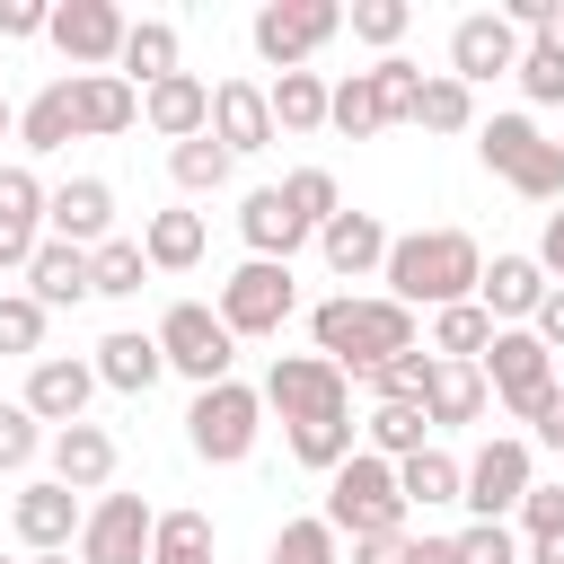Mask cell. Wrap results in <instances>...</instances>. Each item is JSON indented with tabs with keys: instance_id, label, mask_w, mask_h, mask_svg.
I'll list each match as a JSON object with an SVG mask.
<instances>
[{
	"instance_id": "cell-1",
	"label": "cell",
	"mask_w": 564,
	"mask_h": 564,
	"mask_svg": "<svg viewBox=\"0 0 564 564\" xmlns=\"http://www.w3.org/2000/svg\"><path fill=\"white\" fill-rule=\"evenodd\" d=\"M414 344H423V317L397 308L388 291H326V300L308 308V352H326L352 388H361L379 361L414 352Z\"/></svg>"
},
{
	"instance_id": "cell-2",
	"label": "cell",
	"mask_w": 564,
	"mask_h": 564,
	"mask_svg": "<svg viewBox=\"0 0 564 564\" xmlns=\"http://www.w3.org/2000/svg\"><path fill=\"white\" fill-rule=\"evenodd\" d=\"M388 300L397 308H414V317H441V308H458V300H476V282H485V247H476V229H397V247H388Z\"/></svg>"
},
{
	"instance_id": "cell-3",
	"label": "cell",
	"mask_w": 564,
	"mask_h": 564,
	"mask_svg": "<svg viewBox=\"0 0 564 564\" xmlns=\"http://www.w3.org/2000/svg\"><path fill=\"white\" fill-rule=\"evenodd\" d=\"M326 529L344 538V546H361V538H405V494H397V467L388 458H370V449H352L335 476H326Z\"/></svg>"
},
{
	"instance_id": "cell-4",
	"label": "cell",
	"mask_w": 564,
	"mask_h": 564,
	"mask_svg": "<svg viewBox=\"0 0 564 564\" xmlns=\"http://www.w3.org/2000/svg\"><path fill=\"white\" fill-rule=\"evenodd\" d=\"M256 441H264V388H247V379L194 388V405H185V449H194L203 467H247Z\"/></svg>"
},
{
	"instance_id": "cell-5",
	"label": "cell",
	"mask_w": 564,
	"mask_h": 564,
	"mask_svg": "<svg viewBox=\"0 0 564 564\" xmlns=\"http://www.w3.org/2000/svg\"><path fill=\"white\" fill-rule=\"evenodd\" d=\"M476 159H485L511 194L564 203V141H546L538 115H485V123H476Z\"/></svg>"
},
{
	"instance_id": "cell-6",
	"label": "cell",
	"mask_w": 564,
	"mask_h": 564,
	"mask_svg": "<svg viewBox=\"0 0 564 564\" xmlns=\"http://www.w3.org/2000/svg\"><path fill=\"white\" fill-rule=\"evenodd\" d=\"M212 308H220V326H229L238 344H264V335H282V326L300 317V273H291V264H264V256H238V264L220 273Z\"/></svg>"
},
{
	"instance_id": "cell-7",
	"label": "cell",
	"mask_w": 564,
	"mask_h": 564,
	"mask_svg": "<svg viewBox=\"0 0 564 564\" xmlns=\"http://www.w3.org/2000/svg\"><path fill=\"white\" fill-rule=\"evenodd\" d=\"M150 335H159V352H167V370H176V379H194V388L238 379V335L220 326V308H212V300H167Z\"/></svg>"
},
{
	"instance_id": "cell-8",
	"label": "cell",
	"mask_w": 564,
	"mask_h": 564,
	"mask_svg": "<svg viewBox=\"0 0 564 564\" xmlns=\"http://www.w3.org/2000/svg\"><path fill=\"white\" fill-rule=\"evenodd\" d=\"M344 35V9L335 0H264L256 18H247V44H256V62L282 79V70H308L326 44Z\"/></svg>"
},
{
	"instance_id": "cell-9",
	"label": "cell",
	"mask_w": 564,
	"mask_h": 564,
	"mask_svg": "<svg viewBox=\"0 0 564 564\" xmlns=\"http://www.w3.org/2000/svg\"><path fill=\"white\" fill-rule=\"evenodd\" d=\"M529 485H538V441H529V432H485V441L467 449V494H458V511H467V520H511V511L529 502Z\"/></svg>"
},
{
	"instance_id": "cell-10",
	"label": "cell",
	"mask_w": 564,
	"mask_h": 564,
	"mask_svg": "<svg viewBox=\"0 0 564 564\" xmlns=\"http://www.w3.org/2000/svg\"><path fill=\"white\" fill-rule=\"evenodd\" d=\"M264 414H282V432L291 423H335V414H352V379L326 352H273L264 361Z\"/></svg>"
},
{
	"instance_id": "cell-11",
	"label": "cell",
	"mask_w": 564,
	"mask_h": 564,
	"mask_svg": "<svg viewBox=\"0 0 564 564\" xmlns=\"http://www.w3.org/2000/svg\"><path fill=\"white\" fill-rule=\"evenodd\" d=\"M476 370H485V388H494V405H502L511 423H529V414L564 388V379H555V352H546L529 326H494V352H485Z\"/></svg>"
},
{
	"instance_id": "cell-12",
	"label": "cell",
	"mask_w": 564,
	"mask_h": 564,
	"mask_svg": "<svg viewBox=\"0 0 564 564\" xmlns=\"http://www.w3.org/2000/svg\"><path fill=\"white\" fill-rule=\"evenodd\" d=\"M79 520H88V494H70V485H53V476H26V485L9 494V529H18L26 555H70V546H79Z\"/></svg>"
},
{
	"instance_id": "cell-13",
	"label": "cell",
	"mask_w": 564,
	"mask_h": 564,
	"mask_svg": "<svg viewBox=\"0 0 564 564\" xmlns=\"http://www.w3.org/2000/svg\"><path fill=\"white\" fill-rule=\"evenodd\" d=\"M150 538H159V511L141 494H97L88 520H79V564H150Z\"/></svg>"
},
{
	"instance_id": "cell-14",
	"label": "cell",
	"mask_w": 564,
	"mask_h": 564,
	"mask_svg": "<svg viewBox=\"0 0 564 564\" xmlns=\"http://www.w3.org/2000/svg\"><path fill=\"white\" fill-rule=\"evenodd\" d=\"M520 53H529V35H520L502 9H467V18L449 26V79H467V88L511 79V70H520Z\"/></svg>"
},
{
	"instance_id": "cell-15",
	"label": "cell",
	"mask_w": 564,
	"mask_h": 564,
	"mask_svg": "<svg viewBox=\"0 0 564 564\" xmlns=\"http://www.w3.org/2000/svg\"><path fill=\"white\" fill-rule=\"evenodd\" d=\"M88 397H97V361H88V352H44V361H26V388H18V405H26L44 432H62V423H88Z\"/></svg>"
},
{
	"instance_id": "cell-16",
	"label": "cell",
	"mask_w": 564,
	"mask_h": 564,
	"mask_svg": "<svg viewBox=\"0 0 564 564\" xmlns=\"http://www.w3.org/2000/svg\"><path fill=\"white\" fill-rule=\"evenodd\" d=\"M44 203H53V185L26 159H0V273H18V282L44 247Z\"/></svg>"
},
{
	"instance_id": "cell-17",
	"label": "cell",
	"mask_w": 564,
	"mask_h": 564,
	"mask_svg": "<svg viewBox=\"0 0 564 564\" xmlns=\"http://www.w3.org/2000/svg\"><path fill=\"white\" fill-rule=\"evenodd\" d=\"M123 35H132V18L115 0H62L53 9V53L70 70H115L123 62Z\"/></svg>"
},
{
	"instance_id": "cell-18",
	"label": "cell",
	"mask_w": 564,
	"mask_h": 564,
	"mask_svg": "<svg viewBox=\"0 0 564 564\" xmlns=\"http://www.w3.org/2000/svg\"><path fill=\"white\" fill-rule=\"evenodd\" d=\"M115 467H123V449H115V432L106 423H62L53 441H44V476L53 485H70V494H115Z\"/></svg>"
},
{
	"instance_id": "cell-19",
	"label": "cell",
	"mask_w": 564,
	"mask_h": 564,
	"mask_svg": "<svg viewBox=\"0 0 564 564\" xmlns=\"http://www.w3.org/2000/svg\"><path fill=\"white\" fill-rule=\"evenodd\" d=\"M212 141H220L229 159H256V150H273V141H282L264 79H212Z\"/></svg>"
},
{
	"instance_id": "cell-20",
	"label": "cell",
	"mask_w": 564,
	"mask_h": 564,
	"mask_svg": "<svg viewBox=\"0 0 564 564\" xmlns=\"http://www.w3.org/2000/svg\"><path fill=\"white\" fill-rule=\"evenodd\" d=\"M388 247H397V229H388L379 212H352V203L317 229V264H326L335 282H370V273H388Z\"/></svg>"
},
{
	"instance_id": "cell-21",
	"label": "cell",
	"mask_w": 564,
	"mask_h": 564,
	"mask_svg": "<svg viewBox=\"0 0 564 564\" xmlns=\"http://www.w3.org/2000/svg\"><path fill=\"white\" fill-rule=\"evenodd\" d=\"M546 291H555V282H546V264H538V256L494 247V256H485V282H476V308H485L494 326H529V317L546 308Z\"/></svg>"
},
{
	"instance_id": "cell-22",
	"label": "cell",
	"mask_w": 564,
	"mask_h": 564,
	"mask_svg": "<svg viewBox=\"0 0 564 564\" xmlns=\"http://www.w3.org/2000/svg\"><path fill=\"white\" fill-rule=\"evenodd\" d=\"M44 238H62V247H106V238H123V229H115V185H106V176H62L53 203H44Z\"/></svg>"
},
{
	"instance_id": "cell-23",
	"label": "cell",
	"mask_w": 564,
	"mask_h": 564,
	"mask_svg": "<svg viewBox=\"0 0 564 564\" xmlns=\"http://www.w3.org/2000/svg\"><path fill=\"white\" fill-rule=\"evenodd\" d=\"M141 123L176 150V141H203L212 132V79L203 70H176V79H159V88H141Z\"/></svg>"
},
{
	"instance_id": "cell-24",
	"label": "cell",
	"mask_w": 564,
	"mask_h": 564,
	"mask_svg": "<svg viewBox=\"0 0 564 564\" xmlns=\"http://www.w3.org/2000/svg\"><path fill=\"white\" fill-rule=\"evenodd\" d=\"M238 238H247V256H264V264H291L300 247H317V238L300 229V212L282 203V185H247V194H238Z\"/></svg>"
},
{
	"instance_id": "cell-25",
	"label": "cell",
	"mask_w": 564,
	"mask_h": 564,
	"mask_svg": "<svg viewBox=\"0 0 564 564\" xmlns=\"http://www.w3.org/2000/svg\"><path fill=\"white\" fill-rule=\"evenodd\" d=\"M97 388H115V397H150L159 379H167V352H159V335L150 326H115V335H97Z\"/></svg>"
},
{
	"instance_id": "cell-26",
	"label": "cell",
	"mask_w": 564,
	"mask_h": 564,
	"mask_svg": "<svg viewBox=\"0 0 564 564\" xmlns=\"http://www.w3.org/2000/svg\"><path fill=\"white\" fill-rule=\"evenodd\" d=\"M79 141V97H70V70L62 79H44L26 106H18V159L35 167V159H53V150H70Z\"/></svg>"
},
{
	"instance_id": "cell-27",
	"label": "cell",
	"mask_w": 564,
	"mask_h": 564,
	"mask_svg": "<svg viewBox=\"0 0 564 564\" xmlns=\"http://www.w3.org/2000/svg\"><path fill=\"white\" fill-rule=\"evenodd\" d=\"M70 97H79V141H115L141 123V88L123 70H70Z\"/></svg>"
},
{
	"instance_id": "cell-28",
	"label": "cell",
	"mask_w": 564,
	"mask_h": 564,
	"mask_svg": "<svg viewBox=\"0 0 564 564\" xmlns=\"http://www.w3.org/2000/svg\"><path fill=\"white\" fill-rule=\"evenodd\" d=\"M203 247H212V220L185 212V203H167V212L141 220V256H150V273H194Z\"/></svg>"
},
{
	"instance_id": "cell-29",
	"label": "cell",
	"mask_w": 564,
	"mask_h": 564,
	"mask_svg": "<svg viewBox=\"0 0 564 564\" xmlns=\"http://www.w3.org/2000/svg\"><path fill=\"white\" fill-rule=\"evenodd\" d=\"M26 291H35L44 308H79V300H97V256H88V247L44 238V247H35V264H26Z\"/></svg>"
},
{
	"instance_id": "cell-30",
	"label": "cell",
	"mask_w": 564,
	"mask_h": 564,
	"mask_svg": "<svg viewBox=\"0 0 564 564\" xmlns=\"http://www.w3.org/2000/svg\"><path fill=\"white\" fill-rule=\"evenodd\" d=\"M132 88H159V79H176L185 70V35H176V18H132V35H123V62H115Z\"/></svg>"
},
{
	"instance_id": "cell-31",
	"label": "cell",
	"mask_w": 564,
	"mask_h": 564,
	"mask_svg": "<svg viewBox=\"0 0 564 564\" xmlns=\"http://www.w3.org/2000/svg\"><path fill=\"white\" fill-rule=\"evenodd\" d=\"M485 405H494V388H485V370H476V361H441V370H432V388H423V414H432V432L485 423Z\"/></svg>"
},
{
	"instance_id": "cell-32",
	"label": "cell",
	"mask_w": 564,
	"mask_h": 564,
	"mask_svg": "<svg viewBox=\"0 0 564 564\" xmlns=\"http://www.w3.org/2000/svg\"><path fill=\"white\" fill-rule=\"evenodd\" d=\"M397 494H405V511H449L458 494H467V458L458 449H414L405 467H397Z\"/></svg>"
},
{
	"instance_id": "cell-33",
	"label": "cell",
	"mask_w": 564,
	"mask_h": 564,
	"mask_svg": "<svg viewBox=\"0 0 564 564\" xmlns=\"http://www.w3.org/2000/svg\"><path fill=\"white\" fill-rule=\"evenodd\" d=\"M264 97H273L282 132H326V115H335V79L326 70H282V79H264Z\"/></svg>"
},
{
	"instance_id": "cell-34",
	"label": "cell",
	"mask_w": 564,
	"mask_h": 564,
	"mask_svg": "<svg viewBox=\"0 0 564 564\" xmlns=\"http://www.w3.org/2000/svg\"><path fill=\"white\" fill-rule=\"evenodd\" d=\"M361 449L388 458V467H405L414 449H432V414L423 405H370L361 414Z\"/></svg>"
},
{
	"instance_id": "cell-35",
	"label": "cell",
	"mask_w": 564,
	"mask_h": 564,
	"mask_svg": "<svg viewBox=\"0 0 564 564\" xmlns=\"http://www.w3.org/2000/svg\"><path fill=\"white\" fill-rule=\"evenodd\" d=\"M150 564H220V529L212 511H159V538H150Z\"/></svg>"
},
{
	"instance_id": "cell-36",
	"label": "cell",
	"mask_w": 564,
	"mask_h": 564,
	"mask_svg": "<svg viewBox=\"0 0 564 564\" xmlns=\"http://www.w3.org/2000/svg\"><path fill=\"white\" fill-rule=\"evenodd\" d=\"M414 123H423V132H467V141H476V123H485V115H476V88H467V79H449V70H423Z\"/></svg>"
},
{
	"instance_id": "cell-37",
	"label": "cell",
	"mask_w": 564,
	"mask_h": 564,
	"mask_svg": "<svg viewBox=\"0 0 564 564\" xmlns=\"http://www.w3.org/2000/svg\"><path fill=\"white\" fill-rule=\"evenodd\" d=\"M326 132H344V141L388 132V97H379V79H370V70H344V79H335V115H326Z\"/></svg>"
},
{
	"instance_id": "cell-38",
	"label": "cell",
	"mask_w": 564,
	"mask_h": 564,
	"mask_svg": "<svg viewBox=\"0 0 564 564\" xmlns=\"http://www.w3.org/2000/svg\"><path fill=\"white\" fill-rule=\"evenodd\" d=\"M282 441H291V458H300L308 476H335V467L361 449V423H352V414H335V423H291Z\"/></svg>"
},
{
	"instance_id": "cell-39",
	"label": "cell",
	"mask_w": 564,
	"mask_h": 564,
	"mask_svg": "<svg viewBox=\"0 0 564 564\" xmlns=\"http://www.w3.org/2000/svg\"><path fill=\"white\" fill-rule=\"evenodd\" d=\"M264 564H344V538L326 529V511H291L264 546Z\"/></svg>"
},
{
	"instance_id": "cell-40",
	"label": "cell",
	"mask_w": 564,
	"mask_h": 564,
	"mask_svg": "<svg viewBox=\"0 0 564 564\" xmlns=\"http://www.w3.org/2000/svg\"><path fill=\"white\" fill-rule=\"evenodd\" d=\"M167 176H176V194H194V203H203V194H220V185L238 176V159L203 132V141H176V150H167Z\"/></svg>"
},
{
	"instance_id": "cell-41",
	"label": "cell",
	"mask_w": 564,
	"mask_h": 564,
	"mask_svg": "<svg viewBox=\"0 0 564 564\" xmlns=\"http://www.w3.org/2000/svg\"><path fill=\"white\" fill-rule=\"evenodd\" d=\"M423 344H432L441 361H485V352H494V317H485L476 300H458V308H441V317H432V335H423Z\"/></svg>"
},
{
	"instance_id": "cell-42",
	"label": "cell",
	"mask_w": 564,
	"mask_h": 564,
	"mask_svg": "<svg viewBox=\"0 0 564 564\" xmlns=\"http://www.w3.org/2000/svg\"><path fill=\"white\" fill-rule=\"evenodd\" d=\"M432 370H441V352L432 344H414V352H397V361H379L361 388H370V405H423V388H432Z\"/></svg>"
},
{
	"instance_id": "cell-43",
	"label": "cell",
	"mask_w": 564,
	"mask_h": 564,
	"mask_svg": "<svg viewBox=\"0 0 564 564\" xmlns=\"http://www.w3.org/2000/svg\"><path fill=\"white\" fill-rule=\"evenodd\" d=\"M282 203H291V212H300V229L317 238V229L344 212V185H335V167H291V176H282Z\"/></svg>"
},
{
	"instance_id": "cell-44",
	"label": "cell",
	"mask_w": 564,
	"mask_h": 564,
	"mask_svg": "<svg viewBox=\"0 0 564 564\" xmlns=\"http://www.w3.org/2000/svg\"><path fill=\"white\" fill-rule=\"evenodd\" d=\"M44 326H53V308H44L35 291H0V352L44 361Z\"/></svg>"
},
{
	"instance_id": "cell-45",
	"label": "cell",
	"mask_w": 564,
	"mask_h": 564,
	"mask_svg": "<svg viewBox=\"0 0 564 564\" xmlns=\"http://www.w3.org/2000/svg\"><path fill=\"white\" fill-rule=\"evenodd\" d=\"M44 441H53V432H44L18 397H0V476H18V485H26V476H35V458H44Z\"/></svg>"
},
{
	"instance_id": "cell-46",
	"label": "cell",
	"mask_w": 564,
	"mask_h": 564,
	"mask_svg": "<svg viewBox=\"0 0 564 564\" xmlns=\"http://www.w3.org/2000/svg\"><path fill=\"white\" fill-rule=\"evenodd\" d=\"M88 256H97V300H141V282H150L141 238H106V247H88Z\"/></svg>"
},
{
	"instance_id": "cell-47",
	"label": "cell",
	"mask_w": 564,
	"mask_h": 564,
	"mask_svg": "<svg viewBox=\"0 0 564 564\" xmlns=\"http://www.w3.org/2000/svg\"><path fill=\"white\" fill-rule=\"evenodd\" d=\"M344 26H352L361 44H379V62H388V53L405 44V26H414V9H405V0H352V9H344Z\"/></svg>"
},
{
	"instance_id": "cell-48",
	"label": "cell",
	"mask_w": 564,
	"mask_h": 564,
	"mask_svg": "<svg viewBox=\"0 0 564 564\" xmlns=\"http://www.w3.org/2000/svg\"><path fill=\"white\" fill-rule=\"evenodd\" d=\"M449 546H458V564H529V546H520L511 520H467Z\"/></svg>"
},
{
	"instance_id": "cell-49",
	"label": "cell",
	"mask_w": 564,
	"mask_h": 564,
	"mask_svg": "<svg viewBox=\"0 0 564 564\" xmlns=\"http://www.w3.org/2000/svg\"><path fill=\"white\" fill-rule=\"evenodd\" d=\"M511 79H520V97H529V106H564V53H555L546 35L520 53V70H511Z\"/></svg>"
},
{
	"instance_id": "cell-50",
	"label": "cell",
	"mask_w": 564,
	"mask_h": 564,
	"mask_svg": "<svg viewBox=\"0 0 564 564\" xmlns=\"http://www.w3.org/2000/svg\"><path fill=\"white\" fill-rule=\"evenodd\" d=\"M370 79H379V97H388V123H414V97H423V70H414L405 53H388V62H370Z\"/></svg>"
},
{
	"instance_id": "cell-51",
	"label": "cell",
	"mask_w": 564,
	"mask_h": 564,
	"mask_svg": "<svg viewBox=\"0 0 564 564\" xmlns=\"http://www.w3.org/2000/svg\"><path fill=\"white\" fill-rule=\"evenodd\" d=\"M511 529H520V546H529V538H555V529H564V485H546V476H538V485H529V502L511 511Z\"/></svg>"
},
{
	"instance_id": "cell-52",
	"label": "cell",
	"mask_w": 564,
	"mask_h": 564,
	"mask_svg": "<svg viewBox=\"0 0 564 564\" xmlns=\"http://www.w3.org/2000/svg\"><path fill=\"white\" fill-rule=\"evenodd\" d=\"M35 35H53V9L44 0H0V44H35Z\"/></svg>"
},
{
	"instance_id": "cell-53",
	"label": "cell",
	"mask_w": 564,
	"mask_h": 564,
	"mask_svg": "<svg viewBox=\"0 0 564 564\" xmlns=\"http://www.w3.org/2000/svg\"><path fill=\"white\" fill-rule=\"evenodd\" d=\"M529 335H538V344H546V352H555V361H564V282H555V291H546V308H538V317H529Z\"/></svg>"
},
{
	"instance_id": "cell-54",
	"label": "cell",
	"mask_w": 564,
	"mask_h": 564,
	"mask_svg": "<svg viewBox=\"0 0 564 564\" xmlns=\"http://www.w3.org/2000/svg\"><path fill=\"white\" fill-rule=\"evenodd\" d=\"M529 441H538V449H564V388H555V397L529 414Z\"/></svg>"
},
{
	"instance_id": "cell-55",
	"label": "cell",
	"mask_w": 564,
	"mask_h": 564,
	"mask_svg": "<svg viewBox=\"0 0 564 564\" xmlns=\"http://www.w3.org/2000/svg\"><path fill=\"white\" fill-rule=\"evenodd\" d=\"M538 264H546V282H564V212H546V229H538V247H529Z\"/></svg>"
},
{
	"instance_id": "cell-56",
	"label": "cell",
	"mask_w": 564,
	"mask_h": 564,
	"mask_svg": "<svg viewBox=\"0 0 564 564\" xmlns=\"http://www.w3.org/2000/svg\"><path fill=\"white\" fill-rule=\"evenodd\" d=\"M344 564H405V538H361L344 546Z\"/></svg>"
},
{
	"instance_id": "cell-57",
	"label": "cell",
	"mask_w": 564,
	"mask_h": 564,
	"mask_svg": "<svg viewBox=\"0 0 564 564\" xmlns=\"http://www.w3.org/2000/svg\"><path fill=\"white\" fill-rule=\"evenodd\" d=\"M405 564H458V546H449V538H414V529H405Z\"/></svg>"
},
{
	"instance_id": "cell-58",
	"label": "cell",
	"mask_w": 564,
	"mask_h": 564,
	"mask_svg": "<svg viewBox=\"0 0 564 564\" xmlns=\"http://www.w3.org/2000/svg\"><path fill=\"white\" fill-rule=\"evenodd\" d=\"M529 564H564V529L555 538H529Z\"/></svg>"
},
{
	"instance_id": "cell-59",
	"label": "cell",
	"mask_w": 564,
	"mask_h": 564,
	"mask_svg": "<svg viewBox=\"0 0 564 564\" xmlns=\"http://www.w3.org/2000/svg\"><path fill=\"white\" fill-rule=\"evenodd\" d=\"M546 44H555V53H564V0H555V26H546Z\"/></svg>"
},
{
	"instance_id": "cell-60",
	"label": "cell",
	"mask_w": 564,
	"mask_h": 564,
	"mask_svg": "<svg viewBox=\"0 0 564 564\" xmlns=\"http://www.w3.org/2000/svg\"><path fill=\"white\" fill-rule=\"evenodd\" d=\"M26 564H79V555H26Z\"/></svg>"
},
{
	"instance_id": "cell-61",
	"label": "cell",
	"mask_w": 564,
	"mask_h": 564,
	"mask_svg": "<svg viewBox=\"0 0 564 564\" xmlns=\"http://www.w3.org/2000/svg\"><path fill=\"white\" fill-rule=\"evenodd\" d=\"M0 564H26V555H0Z\"/></svg>"
},
{
	"instance_id": "cell-62",
	"label": "cell",
	"mask_w": 564,
	"mask_h": 564,
	"mask_svg": "<svg viewBox=\"0 0 564 564\" xmlns=\"http://www.w3.org/2000/svg\"><path fill=\"white\" fill-rule=\"evenodd\" d=\"M0 97H9V88H0Z\"/></svg>"
}]
</instances>
